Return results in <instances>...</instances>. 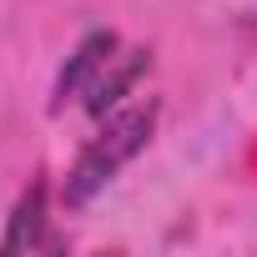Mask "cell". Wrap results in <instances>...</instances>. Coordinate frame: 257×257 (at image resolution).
Returning a JSON list of instances; mask_svg holds the SVG:
<instances>
[{
    "label": "cell",
    "mask_w": 257,
    "mask_h": 257,
    "mask_svg": "<svg viewBox=\"0 0 257 257\" xmlns=\"http://www.w3.org/2000/svg\"><path fill=\"white\" fill-rule=\"evenodd\" d=\"M66 237L51 227V207H46V182H31L26 197L16 202L6 237H0V257H16V252H61Z\"/></svg>",
    "instance_id": "obj_3"
},
{
    "label": "cell",
    "mask_w": 257,
    "mask_h": 257,
    "mask_svg": "<svg viewBox=\"0 0 257 257\" xmlns=\"http://www.w3.org/2000/svg\"><path fill=\"white\" fill-rule=\"evenodd\" d=\"M142 71H147V51L142 46H121L116 31H91L71 51V61L61 66V76L51 86V111L86 106L101 121L106 111H116L126 96H132Z\"/></svg>",
    "instance_id": "obj_1"
},
{
    "label": "cell",
    "mask_w": 257,
    "mask_h": 257,
    "mask_svg": "<svg viewBox=\"0 0 257 257\" xmlns=\"http://www.w3.org/2000/svg\"><path fill=\"white\" fill-rule=\"evenodd\" d=\"M152 132H157V101H121L116 111H106L101 126L91 132V142L76 152L66 182H61V202L76 212L91 197H101L121 177L126 162H137V152L152 142Z\"/></svg>",
    "instance_id": "obj_2"
}]
</instances>
